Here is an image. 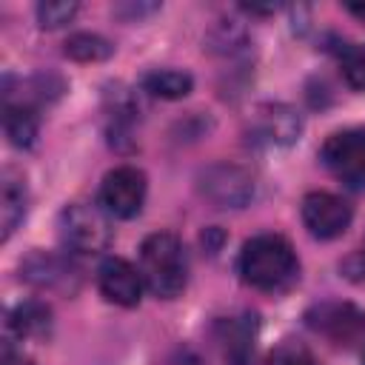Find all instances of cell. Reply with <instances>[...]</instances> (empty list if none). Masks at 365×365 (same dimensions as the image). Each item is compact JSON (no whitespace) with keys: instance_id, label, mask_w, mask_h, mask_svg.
<instances>
[{"instance_id":"1","label":"cell","mask_w":365,"mask_h":365,"mask_svg":"<svg viewBox=\"0 0 365 365\" xmlns=\"http://www.w3.org/2000/svg\"><path fill=\"white\" fill-rule=\"evenodd\" d=\"M240 274L259 291H285L299 277V259L279 234H259L242 245Z\"/></svg>"},{"instance_id":"2","label":"cell","mask_w":365,"mask_h":365,"mask_svg":"<svg viewBox=\"0 0 365 365\" xmlns=\"http://www.w3.org/2000/svg\"><path fill=\"white\" fill-rule=\"evenodd\" d=\"M140 274L154 297L160 299L180 297L188 279V259L182 242L168 231H157L145 237L140 245Z\"/></svg>"},{"instance_id":"3","label":"cell","mask_w":365,"mask_h":365,"mask_svg":"<svg viewBox=\"0 0 365 365\" xmlns=\"http://www.w3.org/2000/svg\"><path fill=\"white\" fill-rule=\"evenodd\" d=\"M60 237L74 254H103L111 242V225L103 208L71 202L60 211Z\"/></svg>"},{"instance_id":"4","label":"cell","mask_w":365,"mask_h":365,"mask_svg":"<svg viewBox=\"0 0 365 365\" xmlns=\"http://www.w3.org/2000/svg\"><path fill=\"white\" fill-rule=\"evenodd\" d=\"M325 168L348 188H365V125L336 131L325 140L319 151Z\"/></svg>"},{"instance_id":"5","label":"cell","mask_w":365,"mask_h":365,"mask_svg":"<svg viewBox=\"0 0 365 365\" xmlns=\"http://www.w3.org/2000/svg\"><path fill=\"white\" fill-rule=\"evenodd\" d=\"M197 191L214 208H242L254 197V177L231 163H214L197 174Z\"/></svg>"},{"instance_id":"6","label":"cell","mask_w":365,"mask_h":365,"mask_svg":"<svg viewBox=\"0 0 365 365\" xmlns=\"http://www.w3.org/2000/svg\"><path fill=\"white\" fill-rule=\"evenodd\" d=\"M100 208L111 217L131 220L140 214L145 200V174L134 165H120L108 171L100 182Z\"/></svg>"},{"instance_id":"7","label":"cell","mask_w":365,"mask_h":365,"mask_svg":"<svg viewBox=\"0 0 365 365\" xmlns=\"http://www.w3.org/2000/svg\"><path fill=\"white\" fill-rule=\"evenodd\" d=\"M20 277L40 291H57V294H74L80 285L77 268L66 257L51 251H31L20 262Z\"/></svg>"},{"instance_id":"8","label":"cell","mask_w":365,"mask_h":365,"mask_svg":"<svg viewBox=\"0 0 365 365\" xmlns=\"http://www.w3.org/2000/svg\"><path fill=\"white\" fill-rule=\"evenodd\" d=\"M308 325L334 345H351L365 334V311L351 302H322L308 311Z\"/></svg>"},{"instance_id":"9","label":"cell","mask_w":365,"mask_h":365,"mask_svg":"<svg viewBox=\"0 0 365 365\" xmlns=\"http://www.w3.org/2000/svg\"><path fill=\"white\" fill-rule=\"evenodd\" d=\"M351 205L328 191H311L302 200V222L317 240H334L351 225Z\"/></svg>"},{"instance_id":"10","label":"cell","mask_w":365,"mask_h":365,"mask_svg":"<svg viewBox=\"0 0 365 365\" xmlns=\"http://www.w3.org/2000/svg\"><path fill=\"white\" fill-rule=\"evenodd\" d=\"M97 285H100V294L114 302V305H123V308H131L140 302V294H143V274L140 268H134L128 259H120V257H108L103 259L100 271H97Z\"/></svg>"},{"instance_id":"11","label":"cell","mask_w":365,"mask_h":365,"mask_svg":"<svg viewBox=\"0 0 365 365\" xmlns=\"http://www.w3.org/2000/svg\"><path fill=\"white\" fill-rule=\"evenodd\" d=\"M222 356L228 365H254L257 351V317L242 314L237 319H225L220 325Z\"/></svg>"},{"instance_id":"12","label":"cell","mask_w":365,"mask_h":365,"mask_svg":"<svg viewBox=\"0 0 365 365\" xmlns=\"http://www.w3.org/2000/svg\"><path fill=\"white\" fill-rule=\"evenodd\" d=\"M254 131L259 134V140L265 143H274V145H288L299 137L302 131V120L299 114L291 108V106H262L257 111V120H254Z\"/></svg>"},{"instance_id":"13","label":"cell","mask_w":365,"mask_h":365,"mask_svg":"<svg viewBox=\"0 0 365 365\" xmlns=\"http://www.w3.org/2000/svg\"><path fill=\"white\" fill-rule=\"evenodd\" d=\"M26 208H29L26 180L14 168H6L0 174V237L3 240H9L14 234V228L23 222Z\"/></svg>"},{"instance_id":"14","label":"cell","mask_w":365,"mask_h":365,"mask_svg":"<svg viewBox=\"0 0 365 365\" xmlns=\"http://www.w3.org/2000/svg\"><path fill=\"white\" fill-rule=\"evenodd\" d=\"M37 106L26 100H9L3 97V131L11 145L29 148L37 137Z\"/></svg>"},{"instance_id":"15","label":"cell","mask_w":365,"mask_h":365,"mask_svg":"<svg viewBox=\"0 0 365 365\" xmlns=\"http://www.w3.org/2000/svg\"><path fill=\"white\" fill-rule=\"evenodd\" d=\"M9 328L17 336H46L51 328V308L40 299H26L9 311Z\"/></svg>"},{"instance_id":"16","label":"cell","mask_w":365,"mask_h":365,"mask_svg":"<svg viewBox=\"0 0 365 365\" xmlns=\"http://www.w3.org/2000/svg\"><path fill=\"white\" fill-rule=\"evenodd\" d=\"M194 88V77L188 71L177 68H154L143 77V91L160 97V100H180Z\"/></svg>"},{"instance_id":"17","label":"cell","mask_w":365,"mask_h":365,"mask_svg":"<svg viewBox=\"0 0 365 365\" xmlns=\"http://www.w3.org/2000/svg\"><path fill=\"white\" fill-rule=\"evenodd\" d=\"M114 46L100 37V34H91V31H77L66 40V54L80 60V63H97V60H106L111 57Z\"/></svg>"},{"instance_id":"18","label":"cell","mask_w":365,"mask_h":365,"mask_svg":"<svg viewBox=\"0 0 365 365\" xmlns=\"http://www.w3.org/2000/svg\"><path fill=\"white\" fill-rule=\"evenodd\" d=\"M339 66L351 88H365V43H348L339 48Z\"/></svg>"},{"instance_id":"19","label":"cell","mask_w":365,"mask_h":365,"mask_svg":"<svg viewBox=\"0 0 365 365\" xmlns=\"http://www.w3.org/2000/svg\"><path fill=\"white\" fill-rule=\"evenodd\" d=\"M74 14H77V3L74 0H46V3L37 6V20H40L43 29H60Z\"/></svg>"},{"instance_id":"20","label":"cell","mask_w":365,"mask_h":365,"mask_svg":"<svg viewBox=\"0 0 365 365\" xmlns=\"http://www.w3.org/2000/svg\"><path fill=\"white\" fill-rule=\"evenodd\" d=\"M268 365H317V359H314V354L302 342L285 339V342L277 345V351L271 354Z\"/></svg>"},{"instance_id":"21","label":"cell","mask_w":365,"mask_h":365,"mask_svg":"<svg viewBox=\"0 0 365 365\" xmlns=\"http://www.w3.org/2000/svg\"><path fill=\"white\" fill-rule=\"evenodd\" d=\"M165 365H205L194 351H188V348H180V351H174L168 359H165Z\"/></svg>"},{"instance_id":"22","label":"cell","mask_w":365,"mask_h":365,"mask_svg":"<svg viewBox=\"0 0 365 365\" xmlns=\"http://www.w3.org/2000/svg\"><path fill=\"white\" fill-rule=\"evenodd\" d=\"M0 365H31V362H29L26 356L14 354V351H11V345L6 342V345H3V356H0Z\"/></svg>"},{"instance_id":"23","label":"cell","mask_w":365,"mask_h":365,"mask_svg":"<svg viewBox=\"0 0 365 365\" xmlns=\"http://www.w3.org/2000/svg\"><path fill=\"white\" fill-rule=\"evenodd\" d=\"M348 11H354L356 17H365V6H348Z\"/></svg>"},{"instance_id":"24","label":"cell","mask_w":365,"mask_h":365,"mask_svg":"<svg viewBox=\"0 0 365 365\" xmlns=\"http://www.w3.org/2000/svg\"><path fill=\"white\" fill-rule=\"evenodd\" d=\"M362 257H365V240H362Z\"/></svg>"},{"instance_id":"25","label":"cell","mask_w":365,"mask_h":365,"mask_svg":"<svg viewBox=\"0 0 365 365\" xmlns=\"http://www.w3.org/2000/svg\"><path fill=\"white\" fill-rule=\"evenodd\" d=\"M362 365H365V351H362Z\"/></svg>"}]
</instances>
